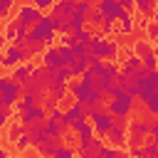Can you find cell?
Here are the masks:
<instances>
[{
  "label": "cell",
  "mask_w": 158,
  "mask_h": 158,
  "mask_svg": "<svg viewBox=\"0 0 158 158\" xmlns=\"http://www.w3.org/2000/svg\"><path fill=\"white\" fill-rule=\"evenodd\" d=\"M143 143H146V146H143V156H148V158H158V146H156L148 136L143 138Z\"/></svg>",
  "instance_id": "obj_27"
},
{
  "label": "cell",
  "mask_w": 158,
  "mask_h": 158,
  "mask_svg": "<svg viewBox=\"0 0 158 158\" xmlns=\"http://www.w3.org/2000/svg\"><path fill=\"white\" fill-rule=\"evenodd\" d=\"M118 22H121V25H118V27H114L118 35H131V32H133V27H136V20L131 17V12H126Z\"/></svg>",
  "instance_id": "obj_23"
},
{
  "label": "cell",
  "mask_w": 158,
  "mask_h": 158,
  "mask_svg": "<svg viewBox=\"0 0 158 158\" xmlns=\"http://www.w3.org/2000/svg\"><path fill=\"white\" fill-rule=\"evenodd\" d=\"M148 138L158 146V121H156V118H151V133H148Z\"/></svg>",
  "instance_id": "obj_36"
},
{
  "label": "cell",
  "mask_w": 158,
  "mask_h": 158,
  "mask_svg": "<svg viewBox=\"0 0 158 158\" xmlns=\"http://www.w3.org/2000/svg\"><path fill=\"white\" fill-rule=\"evenodd\" d=\"M59 99H62V96H57V94H52V91H44V96L40 99V104H42L47 111H52V109L59 106Z\"/></svg>",
  "instance_id": "obj_26"
},
{
  "label": "cell",
  "mask_w": 158,
  "mask_h": 158,
  "mask_svg": "<svg viewBox=\"0 0 158 158\" xmlns=\"http://www.w3.org/2000/svg\"><path fill=\"white\" fill-rule=\"evenodd\" d=\"M52 2H54V0H32V5H35V7H40V10H49V7H52Z\"/></svg>",
  "instance_id": "obj_39"
},
{
  "label": "cell",
  "mask_w": 158,
  "mask_h": 158,
  "mask_svg": "<svg viewBox=\"0 0 158 158\" xmlns=\"http://www.w3.org/2000/svg\"><path fill=\"white\" fill-rule=\"evenodd\" d=\"M42 126H44V133H47V136H64V133H62V128H59V121H57V118H52L49 114H47V118L42 121Z\"/></svg>",
  "instance_id": "obj_25"
},
{
  "label": "cell",
  "mask_w": 158,
  "mask_h": 158,
  "mask_svg": "<svg viewBox=\"0 0 158 158\" xmlns=\"http://www.w3.org/2000/svg\"><path fill=\"white\" fill-rule=\"evenodd\" d=\"M101 146H104V136L91 138L89 143H79V156H81V158H96Z\"/></svg>",
  "instance_id": "obj_18"
},
{
  "label": "cell",
  "mask_w": 158,
  "mask_h": 158,
  "mask_svg": "<svg viewBox=\"0 0 158 158\" xmlns=\"http://www.w3.org/2000/svg\"><path fill=\"white\" fill-rule=\"evenodd\" d=\"M25 131H27V136H30V146H37L40 141L47 138L42 121H30V123H25Z\"/></svg>",
  "instance_id": "obj_16"
},
{
  "label": "cell",
  "mask_w": 158,
  "mask_h": 158,
  "mask_svg": "<svg viewBox=\"0 0 158 158\" xmlns=\"http://www.w3.org/2000/svg\"><path fill=\"white\" fill-rule=\"evenodd\" d=\"M126 123H128V118H114L111 128L106 131V138H109V141H111L116 148L126 146V136H128V131H126Z\"/></svg>",
  "instance_id": "obj_8"
},
{
  "label": "cell",
  "mask_w": 158,
  "mask_h": 158,
  "mask_svg": "<svg viewBox=\"0 0 158 158\" xmlns=\"http://www.w3.org/2000/svg\"><path fill=\"white\" fill-rule=\"evenodd\" d=\"M47 114H49V111H47L42 104H32L30 109L20 111V121H22V123H30V121H44Z\"/></svg>",
  "instance_id": "obj_15"
},
{
  "label": "cell",
  "mask_w": 158,
  "mask_h": 158,
  "mask_svg": "<svg viewBox=\"0 0 158 158\" xmlns=\"http://www.w3.org/2000/svg\"><path fill=\"white\" fill-rule=\"evenodd\" d=\"M146 37H148V40H158V22H156V20L148 22V27H146Z\"/></svg>",
  "instance_id": "obj_35"
},
{
  "label": "cell",
  "mask_w": 158,
  "mask_h": 158,
  "mask_svg": "<svg viewBox=\"0 0 158 158\" xmlns=\"http://www.w3.org/2000/svg\"><path fill=\"white\" fill-rule=\"evenodd\" d=\"M86 52L96 54L101 59H116L118 57V42L106 40L104 35H91V40L86 42Z\"/></svg>",
  "instance_id": "obj_2"
},
{
  "label": "cell",
  "mask_w": 158,
  "mask_h": 158,
  "mask_svg": "<svg viewBox=\"0 0 158 158\" xmlns=\"http://www.w3.org/2000/svg\"><path fill=\"white\" fill-rule=\"evenodd\" d=\"M116 153H118V148H116V146H109V148H106V146H101V148H99V156H96V158H114Z\"/></svg>",
  "instance_id": "obj_30"
},
{
  "label": "cell",
  "mask_w": 158,
  "mask_h": 158,
  "mask_svg": "<svg viewBox=\"0 0 158 158\" xmlns=\"http://www.w3.org/2000/svg\"><path fill=\"white\" fill-rule=\"evenodd\" d=\"M15 30H17V20H12L10 25H7V30H5V40H15Z\"/></svg>",
  "instance_id": "obj_37"
},
{
  "label": "cell",
  "mask_w": 158,
  "mask_h": 158,
  "mask_svg": "<svg viewBox=\"0 0 158 158\" xmlns=\"http://www.w3.org/2000/svg\"><path fill=\"white\" fill-rule=\"evenodd\" d=\"M104 20V15H101V10L99 7H91V12H89V17H86V22H91V25H99Z\"/></svg>",
  "instance_id": "obj_31"
},
{
  "label": "cell",
  "mask_w": 158,
  "mask_h": 158,
  "mask_svg": "<svg viewBox=\"0 0 158 158\" xmlns=\"http://www.w3.org/2000/svg\"><path fill=\"white\" fill-rule=\"evenodd\" d=\"M86 64H89V59H86V54H79V57H72V62H69V72H72V79H74V77H81V72L86 69Z\"/></svg>",
  "instance_id": "obj_20"
},
{
  "label": "cell",
  "mask_w": 158,
  "mask_h": 158,
  "mask_svg": "<svg viewBox=\"0 0 158 158\" xmlns=\"http://www.w3.org/2000/svg\"><path fill=\"white\" fill-rule=\"evenodd\" d=\"M42 15H44V12H42L40 7H35V5H20V10H17V17H15V20H17L20 25H25V27H32Z\"/></svg>",
  "instance_id": "obj_11"
},
{
  "label": "cell",
  "mask_w": 158,
  "mask_h": 158,
  "mask_svg": "<svg viewBox=\"0 0 158 158\" xmlns=\"http://www.w3.org/2000/svg\"><path fill=\"white\" fill-rule=\"evenodd\" d=\"M89 106L86 104H81V101H77L74 99V104L64 111V116H67V121H69V126H72V121H84V118H89Z\"/></svg>",
  "instance_id": "obj_14"
},
{
  "label": "cell",
  "mask_w": 158,
  "mask_h": 158,
  "mask_svg": "<svg viewBox=\"0 0 158 158\" xmlns=\"http://www.w3.org/2000/svg\"><path fill=\"white\" fill-rule=\"evenodd\" d=\"M22 131H25V123H22V121H20V123H12V126H10V133H7V136H10V141H15Z\"/></svg>",
  "instance_id": "obj_34"
},
{
  "label": "cell",
  "mask_w": 158,
  "mask_h": 158,
  "mask_svg": "<svg viewBox=\"0 0 158 158\" xmlns=\"http://www.w3.org/2000/svg\"><path fill=\"white\" fill-rule=\"evenodd\" d=\"M40 99H42V96H35V94H22V99H17V101H15L17 114H20V111H25V109H30L32 104H40Z\"/></svg>",
  "instance_id": "obj_24"
},
{
  "label": "cell",
  "mask_w": 158,
  "mask_h": 158,
  "mask_svg": "<svg viewBox=\"0 0 158 158\" xmlns=\"http://www.w3.org/2000/svg\"><path fill=\"white\" fill-rule=\"evenodd\" d=\"M118 5H121L123 10H131V7H133V0H118Z\"/></svg>",
  "instance_id": "obj_41"
},
{
  "label": "cell",
  "mask_w": 158,
  "mask_h": 158,
  "mask_svg": "<svg viewBox=\"0 0 158 158\" xmlns=\"http://www.w3.org/2000/svg\"><path fill=\"white\" fill-rule=\"evenodd\" d=\"M126 131H128L126 143H131V146H141L143 138L151 133V114L143 116V118H131V121L126 123Z\"/></svg>",
  "instance_id": "obj_3"
},
{
  "label": "cell",
  "mask_w": 158,
  "mask_h": 158,
  "mask_svg": "<svg viewBox=\"0 0 158 158\" xmlns=\"http://www.w3.org/2000/svg\"><path fill=\"white\" fill-rule=\"evenodd\" d=\"M12 5H15V0H0V17H2V20H5L7 15H10Z\"/></svg>",
  "instance_id": "obj_32"
},
{
  "label": "cell",
  "mask_w": 158,
  "mask_h": 158,
  "mask_svg": "<svg viewBox=\"0 0 158 158\" xmlns=\"http://www.w3.org/2000/svg\"><path fill=\"white\" fill-rule=\"evenodd\" d=\"M153 49H156V59H158V47H153Z\"/></svg>",
  "instance_id": "obj_44"
},
{
  "label": "cell",
  "mask_w": 158,
  "mask_h": 158,
  "mask_svg": "<svg viewBox=\"0 0 158 158\" xmlns=\"http://www.w3.org/2000/svg\"><path fill=\"white\" fill-rule=\"evenodd\" d=\"M22 96V84L12 77H0V106H15V101Z\"/></svg>",
  "instance_id": "obj_4"
},
{
  "label": "cell",
  "mask_w": 158,
  "mask_h": 158,
  "mask_svg": "<svg viewBox=\"0 0 158 158\" xmlns=\"http://www.w3.org/2000/svg\"><path fill=\"white\" fill-rule=\"evenodd\" d=\"M15 146H17V151H27V146H30V136H27V131H22V133L15 138Z\"/></svg>",
  "instance_id": "obj_28"
},
{
  "label": "cell",
  "mask_w": 158,
  "mask_h": 158,
  "mask_svg": "<svg viewBox=\"0 0 158 158\" xmlns=\"http://www.w3.org/2000/svg\"><path fill=\"white\" fill-rule=\"evenodd\" d=\"M27 59H30V54H27V49H25V47L10 44V47L2 52V57H0V67H5V69H12L15 64H20V62H27Z\"/></svg>",
  "instance_id": "obj_7"
},
{
  "label": "cell",
  "mask_w": 158,
  "mask_h": 158,
  "mask_svg": "<svg viewBox=\"0 0 158 158\" xmlns=\"http://www.w3.org/2000/svg\"><path fill=\"white\" fill-rule=\"evenodd\" d=\"M74 10H77V0H54L52 7H49V17H54V20H69Z\"/></svg>",
  "instance_id": "obj_9"
},
{
  "label": "cell",
  "mask_w": 158,
  "mask_h": 158,
  "mask_svg": "<svg viewBox=\"0 0 158 158\" xmlns=\"http://www.w3.org/2000/svg\"><path fill=\"white\" fill-rule=\"evenodd\" d=\"M94 84H89V81H84V79H79V81H74V84H69V94L77 99V101H81V104H89L91 101V94H94Z\"/></svg>",
  "instance_id": "obj_10"
},
{
  "label": "cell",
  "mask_w": 158,
  "mask_h": 158,
  "mask_svg": "<svg viewBox=\"0 0 158 158\" xmlns=\"http://www.w3.org/2000/svg\"><path fill=\"white\" fill-rule=\"evenodd\" d=\"M42 64H47V67H62L59 49H57V47H52V44H47V47L42 49Z\"/></svg>",
  "instance_id": "obj_19"
},
{
  "label": "cell",
  "mask_w": 158,
  "mask_h": 158,
  "mask_svg": "<svg viewBox=\"0 0 158 158\" xmlns=\"http://www.w3.org/2000/svg\"><path fill=\"white\" fill-rule=\"evenodd\" d=\"M2 156H5V148H2V146H0V158H2Z\"/></svg>",
  "instance_id": "obj_43"
},
{
  "label": "cell",
  "mask_w": 158,
  "mask_h": 158,
  "mask_svg": "<svg viewBox=\"0 0 158 158\" xmlns=\"http://www.w3.org/2000/svg\"><path fill=\"white\" fill-rule=\"evenodd\" d=\"M99 10H101V15L106 17V20H121L128 10H123L121 5H118V0H99V5H96Z\"/></svg>",
  "instance_id": "obj_12"
},
{
  "label": "cell",
  "mask_w": 158,
  "mask_h": 158,
  "mask_svg": "<svg viewBox=\"0 0 158 158\" xmlns=\"http://www.w3.org/2000/svg\"><path fill=\"white\" fill-rule=\"evenodd\" d=\"M7 118H10V106H0V128L7 126Z\"/></svg>",
  "instance_id": "obj_38"
},
{
  "label": "cell",
  "mask_w": 158,
  "mask_h": 158,
  "mask_svg": "<svg viewBox=\"0 0 158 158\" xmlns=\"http://www.w3.org/2000/svg\"><path fill=\"white\" fill-rule=\"evenodd\" d=\"M30 69H32V64H27V62H20V64H15L12 67V79L15 81H27V77H30Z\"/></svg>",
  "instance_id": "obj_21"
},
{
  "label": "cell",
  "mask_w": 158,
  "mask_h": 158,
  "mask_svg": "<svg viewBox=\"0 0 158 158\" xmlns=\"http://www.w3.org/2000/svg\"><path fill=\"white\" fill-rule=\"evenodd\" d=\"M133 104H136V96H131L128 91L118 89L114 84L111 89V96L106 99V111L114 116V118H128L131 111H133Z\"/></svg>",
  "instance_id": "obj_1"
},
{
  "label": "cell",
  "mask_w": 158,
  "mask_h": 158,
  "mask_svg": "<svg viewBox=\"0 0 158 158\" xmlns=\"http://www.w3.org/2000/svg\"><path fill=\"white\" fill-rule=\"evenodd\" d=\"M126 64H131V67H138V64H141L138 54H136V52H133V54H128V57H126Z\"/></svg>",
  "instance_id": "obj_40"
},
{
  "label": "cell",
  "mask_w": 158,
  "mask_h": 158,
  "mask_svg": "<svg viewBox=\"0 0 158 158\" xmlns=\"http://www.w3.org/2000/svg\"><path fill=\"white\" fill-rule=\"evenodd\" d=\"M89 118H91V126H94V133H99V136H106V131L111 128V123H114V116L104 109V106H99V109H94L91 114H89Z\"/></svg>",
  "instance_id": "obj_6"
},
{
  "label": "cell",
  "mask_w": 158,
  "mask_h": 158,
  "mask_svg": "<svg viewBox=\"0 0 158 158\" xmlns=\"http://www.w3.org/2000/svg\"><path fill=\"white\" fill-rule=\"evenodd\" d=\"M138 99H141V104L146 106V111H148L151 116H158V86H153V89H141V91H138Z\"/></svg>",
  "instance_id": "obj_13"
},
{
  "label": "cell",
  "mask_w": 158,
  "mask_h": 158,
  "mask_svg": "<svg viewBox=\"0 0 158 158\" xmlns=\"http://www.w3.org/2000/svg\"><path fill=\"white\" fill-rule=\"evenodd\" d=\"M74 156V148H69V146H57V151H54V158H72Z\"/></svg>",
  "instance_id": "obj_29"
},
{
  "label": "cell",
  "mask_w": 158,
  "mask_h": 158,
  "mask_svg": "<svg viewBox=\"0 0 158 158\" xmlns=\"http://www.w3.org/2000/svg\"><path fill=\"white\" fill-rule=\"evenodd\" d=\"M156 5H158V0H133V7L146 17H151L156 12Z\"/></svg>",
  "instance_id": "obj_22"
},
{
  "label": "cell",
  "mask_w": 158,
  "mask_h": 158,
  "mask_svg": "<svg viewBox=\"0 0 158 158\" xmlns=\"http://www.w3.org/2000/svg\"><path fill=\"white\" fill-rule=\"evenodd\" d=\"M5 42H7V40H5V35H2V32H0V49H2V47H5Z\"/></svg>",
  "instance_id": "obj_42"
},
{
  "label": "cell",
  "mask_w": 158,
  "mask_h": 158,
  "mask_svg": "<svg viewBox=\"0 0 158 158\" xmlns=\"http://www.w3.org/2000/svg\"><path fill=\"white\" fill-rule=\"evenodd\" d=\"M30 35H35L37 40H42L44 44H52L54 40V27H52V17L49 15H42L32 27H30Z\"/></svg>",
  "instance_id": "obj_5"
},
{
  "label": "cell",
  "mask_w": 158,
  "mask_h": 158,
  "mask_svg": "<svg viewBox=\"0 0 158 158\" xmlns=\"http://www.w3.org/2000/svg\"><path fill=\"white\" fill-rule=\"evenodd\" d=\"M62 141H64V136H47V138L40 141L35 148H37V153H42V156H54V151H57V146H62Z\"/></svg>",
  "instance_id": "obj_17"
},
{
  "label": "cell",
  "mask_w": 158,
  "mask_h": 158,
  "mask_svg": "<svg viewBox=\"0 0 158 158\" xmlns=\"http://www.w3.org/2000/svg\"><path fill=\"white\" fill-rule=\"evenodd\" d=\"M99 27H101V35L106 37V35H111V32H114V20H106V17H104V20L99 22Z\"/></svg>",
  "instance_id": "obj_33"
}]
</instances>
